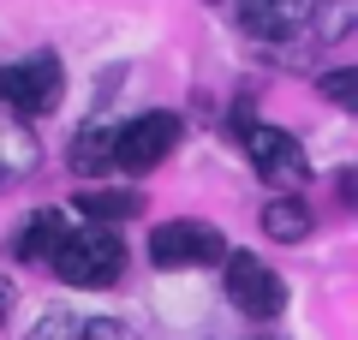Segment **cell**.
Masks as SVG:
<instances>
[{
    "label": "cell",
    "instance_id": "6da1fadb",
    "mask_svg": "<svg viewBox=\"0 0 358 340\" xmlns=\"http://www.w3.org/2000/svg\"><path fill=\"white\" fill-rule=\"evenodd\" d=\"M48 269L66 281V287H114L126 275V245H120L114 227H66V239L54 245Z\"/></svg>",
    "mask_w": 358,
    "mask_h": 340
},
{
    "label": "cell",
    "instance_id": "7a4b0ae2",
    "mask_svg": "<svg viewBox=\"0 0 358 340\" xmlns=\"http://www.w3.org/2000/svg\"><path fill=\"white\" fill-rule=\"evenodd\" d=\"M60 90H66V72H60V60H54L48 48L30 54V60H18L13 72H0V96L13 101L18 120H42V113H54V108H60Z\"/></svg>",
    "mask_w": 358,
    "mask_h": 340
},
{
    "label": "cell",
    "instance_id": "3957f363",
    "mask_svg": "<svg viewBox=\"0 0 358 340\" xmlns=\"http://www.w3.org/2000/svg\"><path fill=\"white\" fill-rule=\"evenodd\" d=\"M329 0H239V24L257 42H305L322 24Z\"/></svg>",
    "mask_w": 358,
    "mask_h": 340
},
{
    "label": "cell",
    "instance_id": "277c9868",
    "mask_svg": "<svg viewBox=\"0 0 358 340\" xmlns=\"http://www.w3.org/2000/svg\"><path fill=\"white\" fill-rule=\"evenodd\" d=\"M150 257L155 269H209L227 257V239L209 221H162L150 233Z\"/></svg>",
    "mask_w": 358,
    "mask_h": 340
},
{
    "label": "cell",
    "instance_id": "5b68a950",
    "mask_svg": "<svg viewBox=\"0 0 358 340\" xmlns=\"http://www.w3.org/2000/svg\"><path fill=\"white\" fill-rule=\"evenodd\" d=\"M179 143V120L173 113H138L131 126L114 132V143H108V162L126 167V173H150L155 162H167V150Z\"/></svg>",
    "mask_w": 358,
    "mask_h": 340
},
{
    "label": "cell",
    "instance_id": "8992f818",
    "mask_svg": "<svg viewBox=\"0 0 358 340\" xmlns=\"http://www.w3.org/2000/svg\"><path fill=\"white\" fill-rule=\"evenodd\" d=\"M245 150H251V167L268 179V185L299 191L310 179V162H305V150H299V138L281 132V126H257V120H245Z\"/></svg>",
    "mask_w": 358,
    "mask_h": 340
},
{
    "label": "cell",
    "instance_id": "52a82bcc",
    "mask_svg": "<svg viewBox=\"0 0 358 340\" xmlns=\"http://www.w3.org/2000/svg\"><path fill=\"white\" fill-rule=\"evenodd\" d=\"M227 299L245 316H281L287 311V281L251 251H227Z\"/></svg>",
    "mask_w": 358,
    "mask_h": 340
},
{
    "label": "cell",
    "instance_id": "ba28073f",
    "mask_svg": "<svg viewBox=\"0 0 358 340\" xmlns=\"http://www.w3.org/2000/svg\"><path fill=\"white\" fill-rule=\"evenodd\" d=\"M60 239H66V215L60 209H36V215H24V227H13L6 257H18V263H48Z\"/></svg>",
    "mask_w": 358,
    "mask_h": 340
},
{
    "label": "cell",
    "instance_id": "9c48e42d",
    "mask_svg": "<svg viewBox=\"0 0 358 340\" xmlns=\"http://www.w3.org/2000/svg\"><path fill=\"white\" fill-rule=\"evenodd\" d=\"M30 340H138L126 323L114 316H84V311H60V316H42L30 328Z\"/></svg>",
    "mask_w": 358,
    "mask_h": 340
},
{
    "label": "cell",
    "instance_id": "30bf717a",
    "mask_svg": "<svg viewBox=\"0 0 358 340\" xmlns=\"http://www.w3.org/2000/svg\"><path fill=\"white\" fill-rule=\"evenodd\" d=\"M36 167V143H30L24 120H13V126H0V191H13L18 179Z\"/></svg>",
    "mask_w": 358,
    "mask_h": 340
},
{
    "label": "cell",
    "instance_id": "8fae6325",
    "mask_svg": "<svg viewBox=\"0 0 358 340\" xmlns=\"http://www.w3.org/2000/svg\"><path fill=\"white\" fill-rule=\"evenodd\" d=\"M78 215H90L96 227H108V221H131V215L143 209V197L138 191H78Z\"/></svg>",
    "mask_w": 358,
    "mask_h": 340
},
{
    "label": "cell",
    "instance_id": "7c38bea8",
    "mask_svg": "<svg viewBox=\"0 0 358 340\" xmlns=\"http://www.w3.org/2000/svg\"><path fill=\"white\" fill-rule=\"evenodd\" d=\"M263 233H268V239H281V245L305 239V233H310V203H299V197L263 203Z\"/></svg>",
    "mask_w": 358,
    "mask_h": 340
},
{
    "label": "cell",
    "instance_id": "4fadbf2b",
    "mask_svg": "<svg viewBox=\"0 0 358 340\" xmlns=\"http://www.w3.org/2000/svg\"><path fill=\"white\" fill-rule=\"evenodd\" d=\"M108 143H114V132H84V138L72 143V167H78V173H102V167H114V162H108Z\"/></svg>",
    "mask_w": 358,
    "mask_h": 340
},
{
    "label": "cell",
    "instance_id": "5bb4252c",
    "mask_svg": "<svg viewBox=\"0 0 358 340\" xmlns=\"http://www.w3.org/2000/svg\"><path fill=\"white\" fill-rule=\"evenodd\" d=\"M322 90H329L341 108H352V101H358V72H329V78H322Z\"/></svg>",
    "mask_w": 358,
    "mask_h": 340
},
{
    "label": "cell",
    "instance_id": "9a60e30c",
    "mask_svg": "<svg viewBox=\"0 0 358 340\" xmlns=\"http://www.w3.org/2000/svg\"><path fill=\"white\" fill-rule=\"evenodd\" d=\"M6 316H13V287L0 281V323H6Z\"/></svg>",
    "mask_w": 358,
    "mask_h": 340
}]
</instances>
